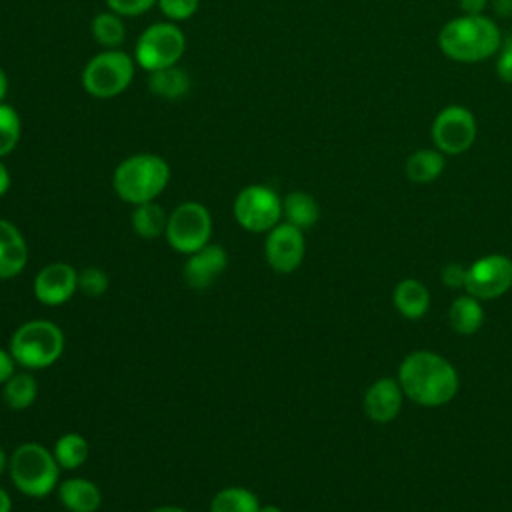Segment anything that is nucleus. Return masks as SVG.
Instances as JSON below:
<instances>
[{"label":"nucleus","mask_w":512,"mask_h":512,"mask_svg":"<svg viewBox=\"0 0 512 512\" xmlns=\"http://www.w3.org/2000/svg\"><path fill=\"white\" fill-rule=\"evenodd\" d=\"M398 384L412 402L428 408L450 402L458 392L456 368L440 354L416 350L398 368Z\"/></svg>","instance_id":"obj_1"},{"label":"nucleus","mask_w":512,"mask_h":512,"mask_svg":"<svg viewBox=\"0 0 512 512\" xmlns=\"http://www.w3.org/2000/svg\"><path fill=\"white\" fill-rule=\"evenodd\" d=\"M502 44V32L492 16H456L438 32L442 54L454 62L474 64L496 56Z\"/></svg>","instance_id":"obj_2"},{"label":"nucleus","mask_w":512,"mask_h":512,"mask_svg":"<svg viewBox=\"0 0 512 512\" xmlns=\"http://www.w3.org/2000/svg\"><path fill=\"white\" fill-rule=\"evenodd\" d=\"M170 182V164L152 152H138L120 160L112 172L114 194L132 206L156 200Z\"/></svg>","instance_id":"obj_3"},{"label":"nucleus","mask_w":512,"mask_h":512,"mask_svg":"<svg viewBox=\"0 0 512 512\" xmlns=\"http://www.w3.org/2000/svg\"><path fill=\"white\" fill-rule=\"evenodd\" d=\"M66 336L62 328L48 318L22 322L10 336L8 350L22 370H46L64 354Z\"/></svg>","instance_id":"obj_4"},{"label":"nucleus","mask_w":512,"mask_h":512,"mask_svg":"<svg viewBox=\"0 0 512 512\" xmlns=\"http://www.w3.org/2000/svg\"><path fill=\"white\" fill-rule=\"evenodd\" d=\"M8 476L14 488L28 498H46L60 484V466L46 446L22 442L10 454Z\"/></svg>","instance_id":"obj_5"},{"label":"nucleus","mask_w":512,"mask_h":512,"mask_svg":"<svg viewBox=\"0 0 512 512\" xmlns=\"http://www.w3.org/2000/svg\"><path fill=\"white\" fill-rule=\"evenodd\" d=\"M136 60L120 48H104L94 54L80 74L84 92L98 100L120 96L134 80Z\"/></svg>","instance_id":"obj_6"},{"label":"nucleus","mask_w":512,"mask_h":512,"mask_svg":"<svg viewBox=\"0 0 512 512\" xmlns=\"http://www.w3.org/2000/svg\"><path fill=\"white\" fill-rule=\"evenodd\" d=\"M184 50L186 36L176 22H154L140 32L134 48V60L142 70L154 72L176 66L184 56Z\"/></svg>","instance_id":"obj_7"},{"label":"nucleus","mask_w":512,"mask_h":512,"mask_svg":"<svg viewBox=\"0 0 512 512\" xmlns=\"http://www.w3.org/2000/svg\"><path fill=\"white\" fill-rule=\"evenodd\" d=\"M164 238L174 252L184 256L204 248L206 244H210V238H212L210 210L196 200L178 204L168 214Z\"/></svg>","instance_id":"obj_8"},{"label":"nucleus","mask_w":512,"mask_h":512,"mask_svg":"<svg viewBox=\"0 0 512 512\" xmlns=\"http://www.w3.org/2000/svg\"><path fill=\"white\" fill-rule=\"evenodd\" d=\"M232 214L242 230L264 234L282 222V198L266 184H248L236 194Z\"/></svg>","instance_id":"obj_9"},{"label":"nucleus","mask_w":512,"mask_h":512,"mask_svg":"<svg viewBox=\"0 0 512 512\" xmlns=\"http://www.w3.org/2000/svg\"><path fill=\"white\" fill-rule=\"evenodd\" d=\"M476 136V116L470 108L460 104H448L438 110L430 126V138L434 142V148H438L446 156H458L470 150L476 142Z\"/></svg>","instance_id":"obj_10"},{"label":"nucleus","mask_w":512,"mask_h":512,"mask_svg":"<svg viewBox=\"0 0 512 512\" xmlns=\"http://www.w3.org/2000/svg\"><path fill=\"white\" fill-rule=\"evenodd\" d=\"M512 288V260L504 254L478 258L466 272V294L482 300L504 296Z\"/></svg>","instance_id":"obj_11"},{"label":"nucleus","mask_w":512,"mask_h":512,"mask_svg":"<svg viewBox=\"0 0 512 512\" xmlns=\"http://www.w3.org/2000/svg\"><path fill=\"white\" fill-rule=\"evenodd\" d=\"M306 254L304 230L278 222L272 230L266 232L264 238V258L268 266L278 274H290L300 268Z\"/></svg>","instance_id":"obj_12"},{"label":"nucleus","mask_w":512,"mask_h":512,"mask_svg":"<svg viewBox=\"0 0 512 512\" xmlns=\"http://www.w3.org/2000/svg\"><path fill=\"white\" fill-rule=\"evenodd\" d=\"M78 292V270L68 262H48L32 280V294L44 306H62Z\"/></svg>","instance_id":"obj_13"},{"label":"nucleus","mask_w":512,"mask_h":512,"mask_svg":"<svg viewBox=\"0 0 512 512\" xmlns=\"http://www.w3.org/2000/svg\"><path fill=\"white\" fill-rule=\"evenodd\" d=\"M228 252L220 244H206L204 248L186 256L182 276L186 284L194 290H204L214 284V280L226 270Z\"/></svg>","instance_id":"obj_14"},{"label":"nucleus","mask_w":512,"mask_h":512,"mask_svg":"<svg viewBox=\"0 0 512 512\" xmlns=\"http://www.w3.org/2000/svg\"><path fill=\"white\" fill-rule=\"evenodd\" d=\"M402 394L404 392L398 380L378 378L364 392V400H362L364 414L376 424L392 422L402 408Z\"/></svg>","instance_id":"obj_15"},{"label":"nucleus","mask_w":512,"mask_h":512,"mask_svg":"<svg viewBox=\"0 0 512 512\" xmlns=\"http://www.w3.org/2000/svg\"><path fill=\"white\" fill-rule=\"evenodd\" d=\"M28 264V244L20 228L0 218V280L16 278Z\"/></svg>","instance_id":"obj_16"},{"label":"nucleus","mask_w":512,"mask_h":512,"mask_svg":"<svg viewBox=\"0 0 512 512\" xmlns=\"http://www.w3.org/2000/svg\"><path fill=\"white\" fill-rule=\"evenodd\" d=\"M58 500L68 512H96L102 506V490L84 476H70L56 488Z\"/></svg>","instance_id":"obj_17"},{"label":"nucleus","mask_w":512,"mask_h":512,"mask_svg":"<svg viewBox=\"0 0 512 512\" xmlns=\"http://www.w3.org/2000/svg\"><path fill=\"white\" fill-rule=\"evenodd\" d=\"M394 308L408 320L422 318L430 308V292L416 278H404L392 292Z\"/></svg>","instance_id":"obj_18"},{"label":"nucleus","mask_w":512,"mask_h":512,"mask_svg":"<svg viewBox=\"0 0 512 512\" xmlns=\"http://www.w3.org/2000/svg\"><path fill=\"white\" fill-rule=\"evenodd\" d=\"M40 392V384L30 370H16L4 384H2V402L6 408L14 412L28 410Z\"/></svg>","instance_id":"obj_19"},{"label":"nucleus","mask_w":512,"mask_h":512,"mask_svg":"<svg viewBox=\"0 0 512 512\" xmlns=\"http://www.w3.org/2000/svg\"><path fill=\"white\" fill-rule=\"evenodd\" d=\"M148 90L164 100H180L190 92L192 80L190 74L176 66H168V68H160L154 72H148Z\"/></svg>","instance_id":"obj_20"},{"label":"nucleus","mask_w":512,"mask_h":512,"mask_svg":"<svg viewBox=\"0 0 512 512\" xmlns=\"http://www.w3.org/2000/svg\"><path fill=\"white\" fill-rule=\"evenodd\" d=\"M446 168V154L438 148H420L412 152L404 162L406 178L414 184H428L436 180Z\"/></svg>","instance_id":"obj_21"},{"label":"nucleus","mask_w":512,"mask_h":512,"mask_svg":"<svg viewBox=\"0 0 512 512\" xmlns=\"http://www.w3.org/2000/svg\"><path fill=\"white\" fill-rule=\"evenodd\" d=\"M282 218L284 222L306 230L318 222L320 206L312 194L304 190H292L282 198Z\"/></svg>","instance_id":"obj_22"},{"label":"nucleus","mask_w":512,"mask_h":512,"mask_svg":"<svg viewBox=\"0 0 512 512\" xmlns=\"http://www.w3.org/2000/svg\"><path fill=\"white\" fill-rule=\"evenodd\" d=\"M448 322L456 334L470 336V334L478 332V328L484 322V310H482L480 300L470 294L454 298L450 312H448Z\"/></svg>","instance_id":"obj_23"},{"label":"nucleus","mask_w":512,"mask_h":512,"mask_svg":"<svg viewBox=\"0 0 512 512\" xmlns=\"http://www.w3.org/2000/svg\"><path fill=\"white\" fill-rule=\"evenodd\" d=\"M52 454L60 470H78L86 464L90 456V444L80 432H64L62 436L56 438Z\"/></svg>","instance_id":"obj_24"},{"label":"nucleus","mask_w":512,"mask_h":512,"mask_svg":"<svg viewBox=\"0 0 512 512\" xmlns=\"http://www.w3.org/2000/svg\"><path fill=\"white\" fill-rule=\"evenodd\" d=\"M130 224L132 230L146 240H154L164 236L166 232V224H168V214L166 210L156 202H144L134 206L132 214H130Z\"/></svg>","instance_id":"obj_25"},{"label":"nucleus","mask_w":512,"mask_h":512,"mask_svg":"<svg viewBox=\"0 0 512 512\" xmlns=\"http://www.w3.org/2000/svg\"><path fill=\"white\" fill-rule=\"evenodd\" d=\"M258 508H260L258 496L246 486L220 488L212 496L208 506L210 512H258Z\"/></svg>","instance_id":"obj_26"},{"label":"nucleus","mask_w":512,"mask_h":512,"mask_svg":"<svg viewBox=\"0 0 512 512\" xmlns=\"http://www.w3.org/2000/svg\"><path fill=\"white\" fill-rule=\"evenodd\" d=\"M90 30H92L94 40H96L102 48H120L122 42H124V38H126L124 20H122V16H118V14L112 12V10L98 12V14L92 18Z\"/></svg>","instance_id":"obj_27"},{"label":"nucleus","mask_w":512,"mask_h":512,"mask_svg":"<svg viewBox=\"0 0 512 512\" xmlns=\"http://www.w3.org/2000/svg\"><path fill=\"white\" fill-rule=\"evenodd\" d=\"M22 136V120L14 106L0 102V158L12 154Z\"/></svg>","instance_id":"obj_28"},{"label":"nucleus","mask_w":512,"mask_h":512,"mask_svg":"<svg viewBox=\"0 0 512 512\" xmlns=\"http://www.w3.org/2000/svg\"><path fill=\"white\" fill-rule=\"evenodd\" d=\"M110 286L108 274L98 266H88L78 270V292L88 298H100Z\"/></svg>","instance_id":"obj_29"},{"label":"nucleus","mask_w":512,"mask_h":512,"mask_svg":"<svg viewBox=\"0 0 512 512\" xmlns=\"http://www.w3.org/2000/svg\"><path fill=\"white\" fill-rule=\"evenodd\" d=\"M156 6L170 22H182L196 14L200 0H158Z\"/></svg>","instance_id":"obj_30"},{"label":"nucleus","mask_w":512,"mask_h":512,"mask_svg":"<svg viewBox=\"0 0 512 512\" xmlns=\"http://www.w3.org/2000/svg\"><path fill=\"white\" fill-rule=\"evenodd\" d=\"M156 4H158V0H106L108 10L116 12L122 18L142 16L148 10H152Z\"/></svg>","instance_id":"obj_31"},{"label":"nucleus","mask_w":512,"mask_h":512,"mask_svg":"<svg viewBox=\"0 0 512 512\" xmlns=\"http://www.w3.org/2000/svg\"><path fill=\"white\" fill-rule=\"evenodd\" d=\"M496 76L506 82L512 84V34L502 36V44L496 52V64H494Z\"/></svg>","instance_id":"obj_32"},{"label":"nucleus","mask_w":512,"mask_h":512,"mask_svg":"<svg viewBox=\"0 0 512 512\" xmlns=\"http://www.w3.org/2000/svg\"><path fill=\"white\" fill-rule=\"evenodd\" d=\"M466 272H468V268H464L462 264L450 262V264H446V266L442 268V272H440L442 284L448 286V288H454V290L464 288V284H466Z\"/></svg>","instance_id":"obj_33"},{"label":"nucleus","mask_w":512,"mask_h":512,"mask_svg":"<svg viewBox=\"0 0 512 512\" xmlns=\"http://www.w3.org/2000/svg\"><path fill=\"white\" fill-rule=\"evenodd\" d=\"M16 368H18V364H16V360L12 358L10 350L0 346V386L16 372Z\"/></svg>","instance_id":"obj_34"},{"label":"nucleus","mask_w":512,"mask_h":512,"mask_svg":"<svg viewBox=\"0 0 512 512\" xmlns=\"http://www.w3.org/2000/svg\"><path fill=\"white\" fill-rule=\"evenodd\" d=\"M490 0H458V8L464 16H480L488 8Z\"/></svg>","instance_id":"obj_35"},{"label":"nucleus","mask_w":512,"mask_h":512,"mask_svg":"<svg viewBox=\"0 0 512 512\" xmlns=\"http://www.w3.org/2000/svg\"><path fill=\"white\" fill-rule=\"evenodd\" d=\"M492 12L496 18H510L512 16V0H490Z\"/></svg>","instance_id":"obj_36"},{"label":"nucleus","mask_w":512,"mask_h":512,"mask_svg":"<svg viewBox=\"0 0 512 512\" xmlns=\"http://www.w3.org/2000/svg\"><path fill=\"white\" fill-rule=\"evenodd\" d=\"M10 184H12L10 170H8V166L4 164V160L0 158V198L10 190Z\"/></svg>","instance_id":"obj_37"},{"label":"nucleus","mask_w":512,"mask_h":512,"mask_svg":"<svg viewBox=\"0 0 512 512\" xmlns=\"http://www.w3.org/2000/svg\"><path fill=\"white\" fill-rule=\"evenodd\" d=\"M0 512H12V496L0 486Z\"/></svg>","instance_id":"obj_38"},{"label":"nucleus","mask_w":512,"mask_h":512,"mask_svg":"<svg viewBox=\"0 0 512 512\" xmlns=\"http://www.w3.org/2000/svg\"><path fill=\"white\" fill-rule=\"evenodd\" d=\"M6 94H8V74H6V70L0 66V102H4Z\"/></svg>","instance_id":"obj_39"},{"label":"nucleus","mask_w":512,"mask_h":512,"mask_svg":"<svg viewBox=\"0 0 512 512\" xmlns=\"http://www.w3.org/2000/svg\"><path fill=\"white\" fill-rule=\"evenodd\" d=\"M8 464H10V454H6V450L0 446V476L8 472Z\"/></svg>","instance_id":"obj_40"},{"label":"nucleus","mask_w":512,"mask_h":512,"mask_svg":"<svg viewBox=\"0 0 512 512\" xmlns=\"http://www.w3.org/2000/svg\"><path fill=\"white\" fill-rule=\"evenodd\" d=\"M152 512H188V510L182 508V506H176V504H164V506L154 508Z\"/></svg>","instance_id":"obj_41"},{"label":"nucleus","mask_w":512,"mask_h":512,"mask_svg":"<svg viewBox=\"0 0 512 512\" xmlns=\"http://www.w3.org/2000/svg\"><path fill=\"white\" fill-rule=\"evenodd\" d=\"M258 512H282V508L276 504H260Z\"/></svg>","instance_id":"obj_42"}]
</instances>
